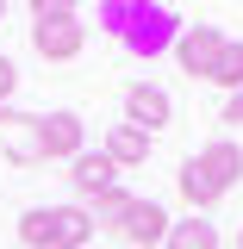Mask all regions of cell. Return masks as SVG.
<instances>
[{
  "instance_id": "cell-3",
  "label": "cell",
  "mask_w": 243,
  "mask_h": 249,
  "mask_svg": "<svg viewBox=\"0 0 243 249\" xmlns=\"http://www.w3.org/2000/svg\"><path fill=\"white\" fill-rule=\"evenodd\" d=\"M81 44H88V25H81L75 6H50V0L31 6V50L44 62H75Z\"/></svg>"
},
{
  "instance_id": "cell-4",
  "label": "cell",
  "mask_w": 243,
  "mask_h": 249,
  "mask_svg": "<svg viewBox=\"0 0 243 249\" xmlns=\"http://www.w3.org/2000/svg\"><path fill=\"white\" fill-rule=\"evenodd\" d=\"M218 50H224V31L218 25H181V37H175V62H181V75H193V81H212Z\"/></svg>"
},
{
  "instance_id": "cell-12",
  "label": "cell",
  "mask_w": 243,
  "mask_h": 249,
  "mask_svg": "<svg viewBox=\"0 0 243 249\" xmlns=\"http://www.w3.org/2000/svg\"><path fill=\"white\" fill-rule=\"evenodd\" d=\"M181 199H187V206H193V218H206V212H212V206H218V199H224V193H218V187L206 181V168H200L193 156H187V162H181Z\"/></svg>"
},
{
  "instance_id": "cell-2",
  "label": "cell",
  "mask_w": 243,
  "mask_h": 249,
  "mask_svg": "<svg viewBox=\"0 0 243 249\" xmlns=\"http://www.w3.org/2000/svg\"><path fill=\"white\" fill-rule=\"evenodd\" d=\"M25 249H93V218L88 206H31L19 218Z\"/></svg>"
},
{
  "instance_id": "cell-5",
  "label": "cell",
  "mask_w": 243,
  "mask_h": 249,
  "mask_svg": "<svg viewBox=\"0 0 243 249\" xmlns=\"http://www.w3.org/2000/svg\"><path fill=\"white\" fill-rule=\"evenodd\" d=\"M0 150H6V162H19V168L44 162V124H37V112L6 106L0 112Z\"/></svg>"
},
{
  "instance_id": "cell-13",
  "label": "cell",
  "mask_w": 243,
  "mask_h": 249,
  "mask_svg": "<svg viewBox=\"0 0 243 249\" xmlns=\"http://www.w3.org/2000/svg\"><path fill=\"white\" fill-rule=\"evenodd\" d=\"M162 249H218V224L212 218H181V224H168Z\"/></svg>"
},
{
  "instance_id": "cell-8",
  "label": "cell",
  "mask_w": 243,
  "mask_h": 249,
  "mask_svg": "<svg viewBox=\"0 0 243 249\" xmlns=\"http://www.w3.org/2000/svg\"><path fill=\"white\" fill-rule=\"evenodd\" d=\"M69 181H75L81 199H100V193H112V187H119V168L106 162V150H81L75 162H69Z\"/></svg>"
},
{
  "instance_id": "cell-16",
  "label": "cell",
  "mask_w": 243,
  "mask_h": 249,
  "mask_svg": "<svg viewBox=\"0 0 243 249\" xmlns=\"http://www.w3.org/2000/svg\"><path fill=\"white\" fill-rule=\"evenodd\" d=\"M13 88H19V69H13V56H0V112L13 106Z\"/></svg>"
},
{
  "instance_id": "cell-1",
  "label": "cell",
  "mask_w": 243,
  "mask_h": 249,
  "mask_svg": "<svg viewBox=\"0 0 243 249\" xmlns=\"http://www.w3.org/2000/svg\"><path fill=\"white\" fill-rule=\"evenodd\" d=\"M100 25L119 37L131 56H162L181 37V13L156 0H100Z\"/></svg>"
},
{
  "instance_id": "cell-7",
  "label": "cell",
  "mask_w": 243,
  "mask_h": 249,
  "mask_svg": "<svg viewBox=\"0 0 243 249\" xmlns=\"http://www.w3.org/2000/svg\"><path fill=\"white\" fill-rule=\"evenodd\" d=\"M125 124H137V131H162V124H175V100L156 88V81H131L125 88Z\"/></svg>"
},
{
  "instance_id": "cell-18",
  "label": "cell",
  "mask_w": 243,
  "mask_h": 249,
  "mask_svg": "<svg viewBox=\"0 0 243 249\" xmlns=\"http://www.w3.org/2000/svg\"><path fill=\"white\" fill-rule=\"evenodd\" d=\"M237 249H243V231H237Z\"/></svg>"
},
{
  "instance_id": "cell-15",
  "label": "cell",
  "mask_w": 243,
  "mask_h": 249,
  "mask_svg": "<svg viewBox=\"0 0 243 249\" xmlns=\"http://www.w3.org/2000/svg\"><path fill=\"white\" fill-rule=\"evenodd\" d=\"M212 81L224 93H243V37H224V50H218V69H212Z\"/></svg>"
},
{
  "instance_id": "cell-10",
  "label": "cell",
  "mask_w": 243,
  "mask_h": 249,
  "mask_svg": "<svg viewBox=\"0 0 243 249\" xmlns=\"http://www.w3.org/2000/svg\"><path fill=\"white\" fill-rule=\"evenodd\" d=\"M168 224H175V218L162 212L156 199H137L131 218H125V237H131L137 249H162V243H168Z\"/></svg>"
},
{
  "instance_id": "cell-9",
  "label": "cell",
  "mask_w": 243,
  "mask_h": 249,
  "mask_svg": "<svg viewBox=\"0 0 243 249\" xmlns=\"http://www.w3.org/2000/svg\"><path fill=\"white\" fill-rule=\"evenodd\" d=\"M193 162L206 168V181H212L218 193H231V187L243 181V150L231 143V137H212V143H206V150L193 156Z\"/></svg>"
},
{
  "instance_id": "cell-14",
  "label": "cell",
  "mask_w": 243,
  "mask_h": 249,
  "mask_svg": "<svg viewBox=\"0 0 243 249\" xmlns=\"http://www.w3.org/2000/svg\"><path fill=\"white\" fill-rule=\"evenodd\" d=\"M131 206H137V199H131L125 187H112V193H100V199L88 206V218H93V224H106V231H125V218H131Z\"/></svg>"
},
{
  "instance_id": "cell-11",
  "label": "cell",
  "mask_w": 243,
  "mask_h": 249,
  "mask_svg": "<svg viewBox=\"0 0 243 249\" xmlns=\"http://www.w3.org/2000/svg\"><path fill=\"white\" fill-rule=\"evenodd\" d=\"M100 150H106L112 168H144V162H150V131H137V124H112Z\"/></svg>"
},
{
  "instance_id": "cell-6",
  "label": "cell",
  "mask_w": 243,
  "mask_h": 249,
  "mask_svg": "<svg viewBox=\"0 0 243 249\" xmlns=\"http://www.w3.org/2000/svg\"><path fill=\"white\" fill-rule=\"evenodd\" d=\"M37 124H44V162H75L88 150V119L81 112L56 106V112H37Z\"/></svg>"
},
{
  "instance_id": "cell-17",
  "label": "cell",
  "mask_w": 243,
  "mask_h": 249,
  "mask_svg": "<svg viewBox=\"0 0 243 249\" xmlns=\"http://www.w3.org/2000/svg\"><path fill=\"white\" fill-rule=\"evenodd\" d=\"M224 124H243V93H231V100H224Z\"/></svg>"
}]
</instances>
